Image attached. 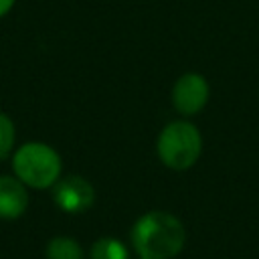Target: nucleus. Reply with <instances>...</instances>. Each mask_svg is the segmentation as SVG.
<instances>
[{"mask_svg":"<svg viewBox=\"0 0 259 259\" xmlns=\"http://www.w3.org/2000/svg\"><path fill=\"white\" fill-rule=\"evenodd\" d=\"M130 239L142 259H172L182 251L186 231L182 221L172 212L150 210L134 223Z\"/></svg>","mask_w":259,"mask_h":259,"instance_id":"obj_1","label":"nucleus"},{"mask_svg":"<svg viewBox=\"0 0 259 259\" xmlns=\"http://www.w3.org/2000/svg\"><path fill=\"white\" fill-rule=\"evenodd\" d=\"M12 170L14 176L30 188L45 190L53 188L61 178V156L55 148L42 142H26L16 148L12 154Z\"/></svg>","mask_w":259,"mask_h":259,"instance_id":"obj_2","label":"nucleus"},{"mask_svg":"<svg viewBox=\"0 0 259 259\" xmlns=\"http://www.w3.org/2000/svg\"><path fill=\"white\" fill-rule=\"evenodd\" d=\"M156 152L164 166L172 170H188L196 164L202 152V138L198 127L186 119L170 121L158 136Z\"/></svg>","mask_w":259,"mask_h":259,"instance_id":"obj_3","label":"nucleus"},{"mask_svg":"<svg viewBox=\"0 0 259 259\" xmlns=\"http://www.w3.org/2000/svg\"><path fill=\"white\" fill-rule=\"evenodd\" d=\"M53 200L63 212H85L95 202V188L87 178L79 174H69L55 182Z\"/></svg>","mask_w":259,"mask_h":259,"instance_id":"obj_4","label":"nucleus"},{"mask_svg":"<svg viewBox=\"0 0 259 259\" xmlns=\"http://www.w3.org/2000/svg\"><path fill=\"white\" fill-rule=\"evenodd\" d=\"M210 89L200 73H184L172 87V105L178 113L190 117L204 109Z\"/></svg>","mask_w":259,"mask_h":259,"instance_id":"obj_5","label":"nucleus"},{"mask_svg":"<svg viewBox=\"0 0 259 259\" xmlns=\"http://www.w3.org/2000/svg\"><path fill=\"white\" fill-rule=\"evenodd\" d=\"M28 206L26 186L16 176H0V219L14 221Z\"/></svg>","mask_w":259,"mask_h":259,"instance_id":"obj_6","label":"nucleus"},{"mask_svg":"<svg viewBox=\"0 0 259 259\" xmlns=\"http://www.w3.org/2000/svg\"><path fill=\"white\" fill-rule=\"evenodd\" d=\"M89 259H130V251L119 239L101 237L91 245Z\"/></svg>","mask_w":259,"mask_h":259,"instance_id":"obj_7","label":"nucleus"},{"mask_svg":"<svg viewBox=\"0 0 259 259\" xmlns=\"http://www.w3.org/2000/svg\"><path fill=\"white\" fill-rule=\"evenodd\" d=\"M47 259H83V249L71 237H53L47 243Z\"/></svg>","mask_w":259,"mask_h":259,"instance_id":"obj_8","label":"nucleus"},{"mask_svg":"<svg viewBox=\"0 0 259 259\" xmlns=\"http://www.w3.org/2000/svg\"><path fill=\"white\" fill-rule=\"evenodd\" d=\"M14 142H16V127H14V121H12L4 111H0V162L6 160V158L12 154Z\"/></svg>","mask_w":259,"mask_h":259,"instance_id":"obj_9","label":"nucleus"},{"mask_svg":"<svg viewBox=\"0 0 259 259\" xmlns=\"http://www.w3.org/2000/svg\"><path fill=\"white\" fill-rule=\"evenodd\" d=\"M14 2H16V0H0V18H2V16H6V14L12 10Z\"/></svg>","mask_w":259,"mask_h":259,"instance_id":"obj_10","label":"nucleus"},{"mask_svg":"<svg viewBox=\"0 0 259 259\" xmlns=\"http://www.w3.org/2000/svg\"><path fill=\"white\" fill-rule=\"evenodd\" d=\"M138 259H142V257H138Z\"/></svg>","mask_w":259,"mask_h":259,"instance_id":"obj_11","label":"nucleus"}]
</instances>
